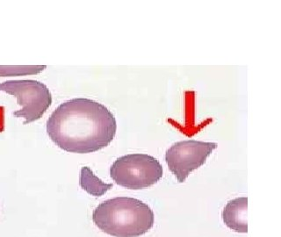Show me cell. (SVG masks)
Wrapping results in <instances>:
<instances>
[{"label": "cell", "mask_w": 281, "mask_h": 237, "mask_svg": "<svg viewBox=\"0 0 281 237\" xmlns=\"http://www.w3.org/2000/svg\"><path fill=\"white\" fill-rule=\"evenodd\" d=\"M114 115L95 100L77 98L61 104L46 124L47 133L62 150L87 154L108 146L116 133Z\"/></svg>", "instance_id": "obj_1"}, {"label": "cell", "mask_w": 281, "mask_h": 237, "mask_svg": "<svg viewBox=\"0 0 281 237\" xmlns=\"http://www.w3.org/2000/svg\"><path fill=\"white\" fill-rule=\"evenodd\" d=\"M92 221L112 236L138 237L152 228L155 216L152 209L142 201L117 197L98 205L93 211Z\"/></svg>", "instance_id": "obj_2"}, {"label": "cell", "mask_w": 281, "mask_h": 237, "mask_svg": "<svg viewBox=\"0 0 281 237\" xmlns=\"http://www.w3.org/2000/svg\"><path fill=\"white\" fill-rule=\"evenodd\" d=\"M110 176L122 187L141 190L160 180L163 167L157 159L150 155L129 154L115 160L110 168Z\"/></svg>", "instance_id": "obj_3"}, {"label": "cell", "mask_w": 281, "mask_h": 237, "mask_svg": "<svg viewBox=\"0 0 281 237\" xmlns=\"http://www.w3.org/2000/svg\"><path fill=\"white\" fill-rule=\"evenodd\" d=\"M0 91L14 96L20 110L13 112L17 118H24V125L38 121L52 104V95L44 83L36 80H10L0 83Z\"/></svg>", "instance_id": "obj_4"}, {"label": "cell", "mask_w": 281, "mask_h": 237, "mask_svg": "<svg viewBox=\"0 0 281 237\" xmlns=\"http://www.w3.org/2000/svg\"><path fill=\"white\" fill-rule=\"evenodd\" d=\"M214 142L195 140L182 141L174 143L165 153V161L178 183H184L190 173L202 166L213 149Z\"/></svg>", "instance_id": "obj_5"}, {"label": "cell", "mask_w": 281, "mask_h": 237, "mask_svg": "<svg viewBox=\"0 0 281 237\" xmlns=\"http://www.w3.org/2000/svg\"><path fill=\"white\" fill-rule=\"evenodd\" d=\"M247 197L236 198L228 201L222 212V219L226 226L237 233H247Z\"/></svg>", "instance_id": "obj_6"}, {"label": "cell", "mask_w": 281, "mask_h": 237, "mask_svg": "<svg viewBox=\"0 0 281 237\" xmlns=\"http://www.w3.org/2000/svg\"><path fill=\"white\" fill-rule=\"evenodd\" d=\"M80 186L89 194L100 197L112 187V184H106L94 175L89 167H83L79 178Z\"/></svg>", "instance_id": "obj_7"}, {"label": "cell", "mask_w": 281, "mask_h": 237, "mask_svg": "<svg viewBox=\"0 0 281 237\" xmlns=\"http://www.w3.org/2000/svg\"><path fill=\"white\" fill-rule=\"evenodd\" d=\"M46 69V65H0V77L35 75Z\"/></svg>", "instance_id": "obj_8"}]
</instances>
